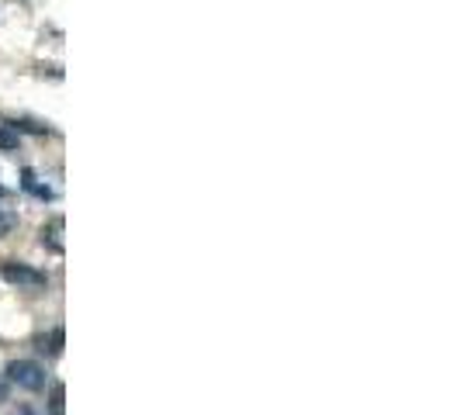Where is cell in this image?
Returning a JSON list of instances; mask_svg holds the SVG:
<instances>
[{
  "instance_id": "obj_1",
  "label": "cell",
  "mask_w": 460,
  "mask_h": 415,
  "mask_svg": "<svg viewBox=\"0 0 460 415\" xmlns=\"http://www.w3.org/2000/svg\"><path fill=\"white\" fill-rule=\"evenodd\" d=\"M0 277H4L11 287H18V291H42L49 284V277L42 274V270H35V267H28V263H14V260L0 263Z\"/></svg>"
},
{
  "instance_id": "obj_2",
  "label": "cell",
  "mask_w": 460,
  "mask_h": 415,
  "mask_svg": "<svg viewBox=\"0 0 460 415\" xmlns=\"http://www.w3.org/2000/svg\"><path fill=\"white\" fill-rule=\"evenodd\" d=\"M7 381L24 388V392H42L46 388V370L35 360H11L7 364Z\"/></svg>"
},
{
  "instance_id": "obj_3",
  "label": "cell",
  "mask_w": 460,
  "mask_h": 415,
  "mask_svg": "<svg viewBox=\"0 0 460 415\" xmlns=\"http://www.w3.org/2000/svg\"><path fill=\"white\" fill-rule=\"evenodd\" d=\"M63 235H66V222L56 215V218H49L46 225H42V246L52 250V253H63L66 250V239Z\"/></svg>"
},
{
  "instance_id": "obj_4",
  "label": "cell",
  "mask_w": 460,
  "mask_h": 415,
  "mask_svg": "<svg viewBox=\"0 0 460 415\" xmlns=\"http://www.w3.org/2000/svg\"><path fill=\"white\" fill-rule=\"evenodd\" d=\"M22 187H24V190H28V194H35V198H42V201H49V198H52V187L42 184L35 170H24V173H22Z\"/></svg>"
},
{
  "instance_id": "obj_5",
  "label": "cell",
  "mask_w": 460,
  "mask_h": 415,
  "mask_svg": "<svg viewBox=\"0 0 460 415\" xmlns=\"http://www.w3.org/2000/svg\"><path fill=\"white\" fill-rule=\"evenodd\" d=\"M49 415H66V388L56 384L52 388V398H49Z\"/></svg>"
},
{
  "instance_id": "obj_6",
  "label": "cell",
  "mask_w": 460,
  "mask_h": 415,
  "mask_svg": "<svg viewBox=\"0 0 460 415\" xmlns=\"http://www.w3.org/2000/svg\"><path fill=\"white\" fill-rule=\"evenodd\" d=\"M0 149H4V153L18 149V132H14L11 125H4V121H0Z\"/></svg>"
},
{
  "instance_id": "obj_7",
  "label": "cell",
  "mask_w": 460,
  "mask_h": 415,
  "mask_svg": "<svg viewBox=\"0 0 460 415\" xmlns=\"http://www.w3.org/2000/svg\"><path fill=\"white\" fill-rule=\"evenodd\" d=\"M14 225H18V215H14L11 208L0 205V239H4V235H11V232H14Z\"/></svg>"
},
{
  "instance_id": "obj_8",
  "label": "cell",
  "mask_w": 460,
  "mask_h": 415,
  "mask_svg": "<svg viewBox=\"0 0 460 415\" xmlns=\"http://www.w3.org/2000/svg\"><path fill=\"white\" fill-rule=\"evenodd\" d=\"M49 353H63V329H52V336H49Z\"/></svg>"
},
{
  "instance_id": "obj_9",
  "label": "cell",
  "mask_w": 460,
  "mask_h": 415,
  "mask_svg": "<svg viewBox=\"0 0 460 415\" xmlns=\"http://www.w3.org/2000/svg\"><path fill=\"white\" fill-rule=\"evenodd\" d=\"M7 398H11V381H7L4 374H0V405H4Z\"/></svg>"
},
{
  "instance_id": "obj_10",
  "label": "cell",
  "mask_w": 460,
  "mask_h": 415,
  "mask_svg": "<svg viewBox=\"0 0 460 415\" xmlns=\"http://www.w3.org/2000/svg\"><path fill=\"white\" fill-rule=\"evenodd\" d=\"M11 415H39V412H35L31 405H18V409H14V412H11Z\"/></svg>"
}]
</instances>
